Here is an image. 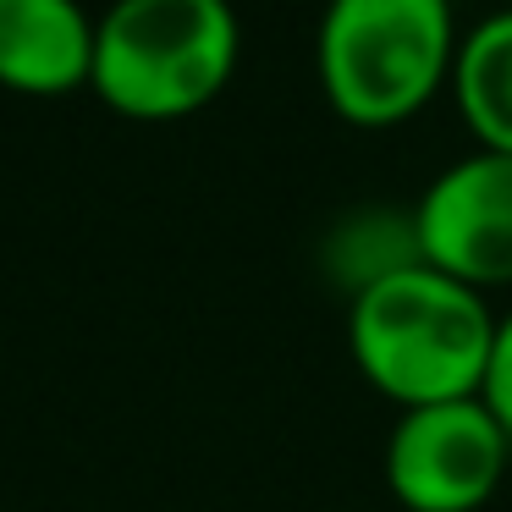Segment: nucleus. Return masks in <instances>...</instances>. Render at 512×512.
Here are the masks:
<instances>
[{
  "label": "nucleus",
  "mask_w": 512,
  "mask_h": 512,
  "mask_svg": "<svg viewBox=\"0 0 512 512\" xmlns=\"http://www.w3.org/2000/svg\"><path fill=\"white\" fill-rule=\"evenodd\" d=\"M496 325L485 292L424 259L375 276L347 303L353 364L402 408L479 397Z\"/></svg>",
  "instance_id": "obj_1"
},
{
  "label": "nucleus",
  "mask_w": 512,
  "mask_h": 512,
  "mask_svg": "<svg viewBox=\"0 0 512 512\" xmlns=\"http://www.w3.org/2000/svg\"><path fill=\"white\" fill-rule=\"evenodd\" d=\"M243 28L232 0H111L94 28V94L133 122L193 116L232 83Z\"/></svg>",
  "instance_id": "obj_2"
},
{
  "label": "nucleus",
  "mask_w": 512,
  "mask_h": 512,
  "mask_svg": "<svg viewBox=\"0 0 512 512\" xmlns=\"http://www.w3.org/2000/svg\"><path fill=\"white\" fill-rule=\"evenodd\" d=\"M512 463V435L485 397L402 408L386 435V485L408 512H479Z\"/></svg>",
  "instance_id": "obj_4"
},
{
  "label": "nucleus",
  "mask_w": 512,
  "mask_h": 512,
  "mask_svg": "<svg viewBox=\"0 0 512 512\" xmlns=\"http://www.w3.org/2000/svg\"><path fill=\"white\" fill-rule=\"evenodd\" d=\"M419 259L468 287H512V155L474 149L430 177L413 204Z\"/></svg>",
  "instance_id": "obj_5"
},
{
  "label": "nucleus",
  "mask_w": 512,
  "mask_h": 512,
  "mask_svg": "<svg viewBox=\"0 0 512 512\" xmlns=\"http://www.w3.org/2000/svg\"><path fill=\"white\" fill-rule=\"evenodd\" d=\"M94 28L78 0H0V83L17 94H67L94 78Z\"/></svg>",
  "instance_id": "obj_6"
},
{
  "label": "nucleus",
  "mask_w": 512,
  "mask_h": 512,
  "mask_svg": "<svg viewBox=\"0 0 512 512\" xmlns=\"http://www.w3.org/2000/svg\"><path fill=\"white\" fill-rule=\"evenodd\" d=\"M452 94L463 105V122L474 127L479 149L512 155V6L479 17L463 34Z\"/></svg>",
  "instance_id": "obj_7"
},
{
  "label": "nucleus",
  "mask_w": 512,
  "mask_h": 512,
  "mask_svg": "<svg viewBox=\"0 0 512 512\" xmlns=\"http://www.w3.org/2000/svg\"><path fill=\"white\" fill-rule=\"evenodd\" d=\"M457 45L452 0H325L314 67L336 116L397 127L452 78Z\"/></svg>",
  "instance_id": "obj_3"
},
{
  "label": "nucleus",
  "mask_w": 512,
  "mask_h": 512,
  "mask_svg": "<svg viewBox=\"0 0 512 512\" xmlns=\"http://www.w3.org/2000/svg\"><path fill=\"white\" fill-rule=\"evenodd\" d=\"M485 408L496 413L501 424H507V435H512V309L501 314V325H496V347H490V369H485Z\"/></svg>",
  "instance_id": "obj_8"
}]
</instances>
